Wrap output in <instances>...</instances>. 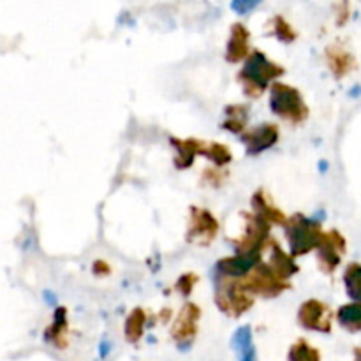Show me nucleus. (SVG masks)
I'll list each match as a JSON object with an SVG mask.
<instances>
[{
  "mask_svg": "<svg viewBox=\"0 0 361 361\" xmlns=\"http://www.w3.org/2000/svg\"><path fill=\"white\" fill-rule=\"evenodd\" d=\"M171 141H173V145L178 148V157L175 159L176 168H180V169L189 168L197 154H207V157H208V150H207V147H204L203 141H200V140L182 141V140H176V137H171Z\"/></svg>",
  "mask_w": 361,
  "mask_h": 361,
  "instance_id": "ddd939ff",
  "label": "nucleus"
},
{
  "mask_svg": "<svg viewBox=\"0 0 361 361\" xmlns=\"http://www.w3.org/2000/svg\"><path fill=\"white\" fill-rule=\"evenodd\" d=\"M94 271H95V275H109V267L108 264L104 263V261H97V263L94 264Z\"/></svg>",
  "mask_w": 361,
  "mask_h": 361,
  "instance_id": "cd10ccee",
  "label": "nucleus"
},
{
  "mask_svg": "<svg viewBox=\"0 0 361 361\" xmlns=\"http://www.w3.org/2000/svg\"><path fill=\"white\" fill-rule=\"evenodd\" d=\"M288 231L289 245H291V256H303L309 250L321 247L324 238V233L321 229L319 222H314L303 215H293L286 224Z\"/></svg>",
  "mask_w": 361,
  "mask_h": 361,
  "instance_id": "f03ea898",
  "label": "nucleus"
},
{
  "mask_svg": "<svg viewBox=\"0 0 361 361\" xmlns=\"http://www.w3.org/2000/svg\"><path fill=\"white\" fill-rule=\"evenodd\" d=\"M289 361H321L319 351L305 341H298L289 351Z\"/></svg>",
  "mask_w": 361,
  "mask_h": 361,
  "instance_id": "b1692460",
  "label": "nucleus"
},
{
  "mask_svg": "<svg viewBox=\"0 0 361 361\" xmlns=\"http://www.w3.org/2000/svg\"><path fill=\"white\" fill-rule=\"evenodd\" d=\"M208 157L215 162L217 166H224L231 161V152H229L228 147L221 143H212L208 147Z\"/></svg>",
  "mask_w": 361,
  "mask_h": 361,
  "instance_id": "393cba45",
  "label": "nucleus"
},
{
  "mask_svg": "<svg viewBox=\"0 0 361 361\" xmlns=\"http://www.w3.org/2000/svg\"><path fill=\"white\" fill-rule=\"evenodd\" d=\"M247 111H249L247 106H228V108H226V116H228V118H226L224 122V129L233 130V133H242L243 127H245L247 123V118H249Z\"/></svg>",
  "mask_w": 361,
  "mask_h": 361,
  "instance_id": "aec40b11",
  "label": "nucleus"
},
{
  "mask_svg": "<svg viewBox=\"0 0 361 361\" xmlns=\"http://www.w3.org/2000/svg\"><path fill=\"white\" fill-rule=\"evenodd\" d=\"M249 55V32L245 30V27L240 23L233 25L231 39L228 42V53H226V59L229 62H240L242 59Z\"/></svg>",
  "mask_w": 361,
  "mask_h": 361,
  "instance_id": "4468645a",
  "label": "nucleus"
},
{
  "mask_svg": "<svg viewBox=\"0 0 361 361\" xmlns=\"http://www.w3.org/2000/svg\"><path fill=\"white\" fill-rule=\"evenodd\" d=\"M66 330H67V319H66V309H56L55 312V321H53L51 326L46 331V341L53 342L56 348L63 349L67 345L66 341Z\"/></svg>",
  "mask_w": 361,
  "mask_h": 361,
  "instance_id": "a211bd4d",
  "label": "nucleus"
},
{
  "mask_svg": "<svg viewBox=\"0 0 361 361\" xmlns=\"http://www.w3.org/2000/svg\"><path fill=\"white\" fill-rule=\"evenodd\" d=\"M345 288H348L349 296L356 302L361 303V267L360 264H349L344 274Z\"/></svg>",
  "mask_w": 361,
  "mask_h": 361,
  "instance_id": "5701e85b",
  "label": "nucleus"
},
{
  "mask_svg": "<svg viewBox=\"0 0 361 361\" xmlns=\"http://www.w3.org/2000/svg\"><path fill=\"white\" fill-rule=\"evenodd\" d=\"M252 207H254V212H256L257 215H261L264 221L275 222V224H284V226L288 224L286 215L268 201V197L264 196L263 190H257V192L252 196Z\"/></svg>",
  "mask_w": 361,
  "mask_h": 361,
  "instance_id": "dca6fc26",
  "label": "nucleus"
},
{
  "mask_svg": "<svg viewBox=\"0 0 361 361\" xmlns=\"http://www.w3.org/2000/svg\"><path fill=\"white\" fill-rule=\"evenodd\" d=\"M271 111L293 123H300L309 116V108L296 88L284 83H275L270 94Z\"/></svg>",
  "mask_w": 361,
  "mask_h": 361,
  "instance_id": "7ed1b4c3",
  "label": "nucleus"
},
{
  "mask_svg": "<svg viewBox=\"0 0 361 361\" xmlns=\"http://www.w3.org/2000/svg\"><path fill=\"white\" fill-rule=\"evenodd\" d=\"M217 231L219 224L210 212L203 210V208H192V221H190V229L189 235H187L189 242L208 245L210 242H214Z\"/></svg>",
  "mask_w": 361,
  "mask_h": 361,
  "instance_id": "6e6552de",
  "label": "nucleus"
},
{
  "mask_svg": "<svg viewBox=\"0 0 361 361\" xmlns=\"http://www.w3.org/2000/svg\"><path fill=\"white\" fill-rule=\"evenodd\" d=\"M261 259V252H252V254H242V256H233L228 259H222L217 263V270L221 271L226 277H243L245 274H249Z\"/></svg>",
  "mask_w": 361,
  "mask_h": 361,
  "instance_id": "f8f14e48",
  "label": "nucleus"
},
{
  "mask_svg": "<svg viewBox=\"0 0 361 361\" xmlns=\"http://www.w3.org/2000/svg\"><path fill=\"white\" fill-rule=\"evenodd\" d=\"M345 252V240L338 231L324 233L323 243H321L319 263L326 274H331L341 264L342 256Z\"/></svg>",
  "mask_w": 361,
  "mask_h": 361,
  "instance_id": "1a4fd4ad",
  "label": "nucleus"
},
{
  "mask_svg": "<svg viewBox=\"0 0 361 361\" xmlns=\"http://www.w3.org/2000/svg\"><path fill=\"white\" fill-rule=\"evenodd\" d=\"M282 74H284V69H282L281 66L270 62L261 51H254L252 55L249 56V60H247L242 73L238 74V80L243 83L245 94L257 99L259 95H263L264 90H267L268 83H270L274 78L282 76Z\"/></svg>",
  "mask_w": 361,
  "mask_h": 361,
  "instance_id": "f257e3e1",
  "label": "nucleus"
},
{
  "mask_svg": "<svg viewBox=\"0 0 361 361\" xmlns=\"http://www.w3.org/2000/svg\"><path fill=\"white\" fill-rule=\"evenodd\" d=\"M274 27H275V34H277V37L281 39V41L293 42L296 39V32L293 30L291 25H289L282 16L274 18Z\"/></svg>",
  "mask_w": 361,
  "mask_h": 361,
  "instance_id": "a878e982",
  "label": "nucleus"
},
{
  "mask_svg": "<svg viewBox=\"0 0 361 361\" xmlns=\"http://www.w3.org/2000/svg\"><path fill=\"white\" fill-rule=\"evenodd\" d=\"M242 140L247 145V152L250 155L261 154V152H264L267 148L274 147L277 143L279 129L274 123H263V126L243 134Z\"/></svg>",
  "mask_w": 361,
  "mask_h": 361,
  "instance_id": "9d476101",
  "label": "nucleus"
},
{
  "mask_svg": "<svg viewBox=\"0 0 361 361\" xmlns=\"http://www.w3.org/2000/svg\"><path fill=\"white\" fill-rule=\"evenodd\" d=\"M215 300H217V305L221 307L222 312L233 317L242 316L254 305V300L249 298L245 291L238 288L236 282H219Z\"/></svg>",
  "mask_w": 361,
  "mask_h": 361,
  "instance_id": "39448f33",
  "label": "nucleus"
},
{
  "mask_svg": "<svg viewBox=\"0 0 361 361\" xmlns=\"http://www.w3.org/2000/svg\"><path fill=\"white\" fill-rule=\"evenodd\" d=\"M356 361H361V349L356 351Z\"/></svg>",
  "mask_w": 361,
  "mask_h": 361,
  "instance_id": "c756f323",
  "label": "nucleus"
},
{
  "mask_svg": "<svg viewBox=\"0 0 361 361\" xmlns=\"http://www.w3.org/2000/svg\"><path fill=\"white\" fill-rule=\"evenodd\" d=\"M326 56H328V66H330L331 73H334L337 78H342L344 74H348L349 69L355 66L353 56L349 55V53L342 51V49L337 48V46L328 48Z\"/></svg>",
  "mask_w": 361,
  "mask_h": 361,
  "instance_id": "f3484780",
  "label": "nucleus"
},
{
  "mask_svg": "<svg viewBox=\"0 0 361 361\" xmlns=\"http://www.w3.org/2000/svg\"><path fill=\"white\" fill-rule=\"evenodd\" d=\"M201 312L200 307L194 305V303H187L183 307L182 314H180L178 321L175 323V328H173V338H175L178 344H183V342H190L197 334V319H200Z\"/></svg>",
  "mask_w": 361,
  "mask_h": 361,
  "instance_id": "9b49d317",
  "label": "nucleus"
},
{
  "mask_svg": "<svg viewBox=\"0 0 361 361\" xmlns=\"http://www.w3.org/2000/svg\"><path fill=\"white\" fill-rule=\"evenodd\" d=\"M270 268L279 275V277L282 279V281H286V279L291 277L293 274H296V271H298V267L295 264L293 257L288 256V254L281 249V245H279L277 242H271Z\"/></svg>",
  "mask_w": 361,
  "mask_h": 361,
  "instance_id": "2eb2a0df",
  "label": "nucleus"
},
{
  "mask_svg": "<svg viewBox=\"0 0 361 361\" xmlns=\"http://www.w3.org/2000/svg\"><path fill=\"white\" fill-rule=\"evenodd\" d=\"M236 284L242 291L257 293V295L264 296H277L286 289H289L288 282L282 281L270 267H263V264L257 267L250 277H247L245 281L236 282Z\"/></svg>",
  "mask_w": 361,
  "mask_h": 361,
  "instance_id": "20e7f679",
  "label": "nucleus"
},
{
  "mask_svg": "<svg viewBox=\"0 0 361 361\" xmlns=\"http://www.w3.org/2000/svg\"><path fill=\"white\" fill-rule=\"evenodd\" d=\"M197 282V277L194 274H187L183 275V277H180V281L176 282V289H178L182 295H190V291H192L194 284Z\"/></svg>",
  "mask_w": 361,
  "mask_h": 361,
  "instance_id": "bb28decb",
  "label": "nucleus"
},
{
  "mask_svg": "<svg viewBox=\"0 0 361 361\" xmlns=\"http://www.w3.org/2000/svg\"><path fill=\"white\" fill-rule=\"evenodd\" d=\"M298 319L303 328L307 330L323 331V334H330L331 331V312L324 303L317 302V300H309L302 305L298 314Z\"/></svg>",
  "mask_w": 361,
  "mask_h": 361,
  "instance_id": "0eeeda50",
  "label": "nucleus"
},
{
  "mask_svg": "<svg viewBox=\"0 0 361 361\" xmlns=\"http://www.w3.org/2000/svg\"><path fill=\"white\" fill-rule=\"evenodd\" d=\"M337 317L345 330L360 331L361 330V303L344 305L341 310H338Z\"/></svg>",
  "mask_w": 361,
  "mask_h": 361,
  "instance_id": "6ab92c4d",
  "label": "nucleus"
},
{
  "mask_svg": "<svg viewBox=\"0 0 361 361\" xmlns=\"http://www.w3.org/2000/svg\"><path fill=\"white\" fill-rule=\"evenodd\" d=\"M245 219L247 233L243 235V238L240 240L238 245H236V254H238V256H242V254L261 252L263 245L267 243L268 235H270V222L264 221L261 215H245Z\"/></svg>",
  "mask_w": 361,
  "mask_h": 361,
  "instance_id": "423d86ee",
  "label": "nucleus"
},
{
  "mask_svg": "<svg viewBox=\"0 0 361 361\" xmlns=\"http://www.w3.org/2000/svg\"><path fill=\"white\" fill-rule=\"evenodd\" d=\"M145 328V312L143 309H134L133 314L126 321V337L129 342H137L143 335Z\"/></svg>",
  "mask_w": 361,
  "mask_h": 361,
  "instance_id": "412c9836",
  "label": "nucleus"
},
{
  "mask_svg": "<svg viewBox=\"0 0 361 361\" xmlns=\"http://www.w3.org/2000/svg\"><path fill=\"white\" fill-rule=\"evenodd\" d=\"M250 328L243 326L240 328L235 334V338H233V345L240 351V356H242V361H252L254 360V348L252 342H250Z\"/></svg>",
  "mask_w": 361,
  "mask_h": 361,
  "instance_id": "4be33fe9",
  "label": "nucleus"
},
{
  "mask_svg": "<svg viewBox=\"0 0 361 361\" xmlns=\"http://www.w3.org/2000/svg\"><path fill=\"white\" fill-rule=\"evenodd\" d=\"M254 6H256V4H252V2H250V4H243V2L233 4V7H235V9H238L240 13H242V11H245V9H250V7H254Z\"/></svg>",
  "mask_w": 361,
  "mask_h": 361,
  "instance_id": "c85d7f7f",
  "label": "nucleus"
}]
</instances>
